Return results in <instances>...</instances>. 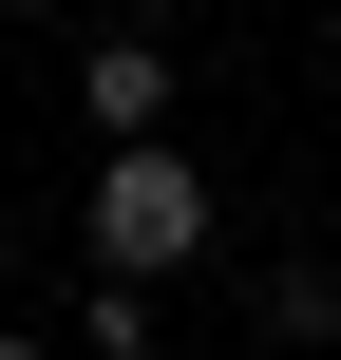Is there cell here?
I'll return each mask as SVG.
<instances>
[{
    "mask_svg": "<svg viewBox=\"0 0 341 360\" xmlns=\"http://www.w3.org/2000/svg\"><path fill=\"white\" fill-rule=\"evenodd\" d=\"M209 228H228V190H209L171 133L95 152V190H76V266H95V285H171V266H209Z\"/></svg>",
    "mask_w": 341,
    "mask_h": 360,
    "instance_id": "1",
    "label": "cell"
},
{
    "mask_svg": "<svg viewBox=\"0 0 341 360\" xmlns=\"http://www.w3.org/2000/svg\"><path fill=\"white\" fill-rule=\"evenodd\" d=\"M171 95H190V57H171L152 19H114V38L76 57V114H95V152H133V133H171Z\"/></svg>",
    "mask_w": 341,
    "mask_h": 360,
    "instance_id": "2",
    "label": "cell"
},
{
    "mask_svg": "<svg viewBox=\"0 0 341 360\" xmlns=\"http://www.w3.org/2000/svg\"><path fill=\"white\" fill-rule=\"evenodd\" d=\"M266 342H304V360L341 342V247H285L266 266Z\"/></svg>",
    "mask_w": 341,
    "mask_h": 360,
    "instance_id": "3",
    "label": "cell"
},
{
    "mask_svg": "<svg viewBox=\"0 0 341 360\" xmlns=\"http://www.w3.org/2000/svg\"><path fill=\"white\" fill-rule=\"evenodd\" d=\"M76 342H95V360H171V342H152V285H95V266H76Z\"/></svg>",
    "mask_w": 341,
    "mask_h": 360,
    "instance_id": "4",
    "label": "cell"
},
{
    "mask_svg": "<svg viewBox=\"0 0 341 360\" xmlns=\"http://www.w3.org/2000/svg\"><path fill=\"white\" fill-rule=\"evenodd\" d=\"M19 19H76V0H19Z\"/></svg>",
    "mask_w": 341,
    "mask_h": 360,
    "instance_id": "5",
    "label": "cell"
},
{
    "mask_svg": "<svg viewBox=\"0 0 341 360\" xmlns=\"http://www.w3.org/2000/svg\"><path fill=\"white\" fill-rule=\"evenodd\" d=\"M0 360H38V342H19V323H0Z\"/></svg>",
    "mask_w": 341,
    "mask_h": 360,
    "instance_id": "6",
    "label": "cell"
},
{
    "mask_svg": "<svg viewBox=\"0 0 341 360\" xmlns=\"http://www.w3.org/2000/svg\"><path fill=\"white\" fill-rule=\"evenodd\" d=\"M323 247H341V190H323Z\"/></svg>",
    "mask_w": 341,
    "mask_h": 360,
    "instance_id": "7",
    "label": "cell"
}]
</instances>
